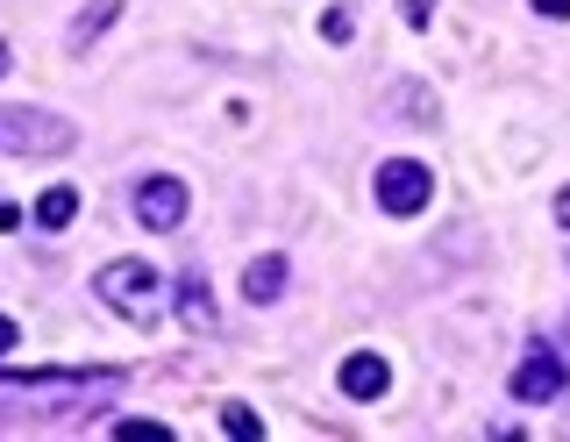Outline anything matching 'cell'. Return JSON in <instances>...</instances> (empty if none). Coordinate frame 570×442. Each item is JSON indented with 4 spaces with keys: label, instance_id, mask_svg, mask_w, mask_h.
I'll list each match as a JSON object with an SVG mask.
<instances>
[{
    "label": "cell",
    "instance_id": "4fadbf2b",
    "mask_svg": "<svg viewBox=\"0 0 570 442\" xmlns=\"http://www.w3.org/2000/svg\"><path fill=\"white\" fill-rule=\"evenodd\" d=\"M222 429H228V435H243V442H257V435H264V421H257V406L228 400V406H222Z\"/></svg>",
    "mask_w": 570,
    "mask_h": 442
},
{
    "label": "cell",
    "instance_id": "e0dca14e",
    "mask_svg": "<svg viewBox=\"0 0 570 442\" xmlns=\"http://www.w3.org/2000/svg\"><path fill=\"white\" fill-rule=\"evenodd\" d=\"M557 228H563V236H570V186L557 193Z\"/></svg>",
    "mask_w": 570,
    "mask_h": 442
},
{
    "label": "cell",
    "instance_id": "9c48e42d",
    "mask_svg": "<svg viewBox=\"0 0 570 442\" xmlns=\"http://www.w3.org/2000/svg\"><path fill=\"white\" fill-rule=\"evenodd\" d=\"M178 322H186L193 335H214V328H222L214 293H207V272H186V278H178Z\"/></svg>",
    "mask_w": 570,
    "mask_h": 442
},
{
    "label": "cell",
    "instance_id": "7a4b0ae2",
    "mask_svg": "<svg viewBox=\"0 0 570 442\" xmlns=\"http://www.w3.org/2000/svg\"><path fill=\"white\" fill-rule=\"evenodd\" d=\"M79 150V121L50 108H0V157H65Z\"/></svg>",
    "mask_w": 570,
    "mask_h": 442
},
{
    "label": "cell",
    "instance_id": "ba28073f",
    "mask_svg": "<svg viewBox=\"0 0 570 442\" xmlns=\"http://www.w3.org/2000/svg\"><path fill=\"white\" fill-rule=\"evenodd\" d=\"M285 278H293V264H285L278 251L249 257V272H243V299H249V307H272V299L285 293Z\"/></svg>",
    "mask_w": 570,
    "mask_h": 442
},
{
    "label": "cell",
    "instance_id": "30bf717a",
    "mask_svg": "<svg viewBox=\"0 0 570 442\" xmlns=\"http://www.w3.org/2000/svg\"><path fill=\"white\" fill-rule=\"evenodd\" d=\"M36 228H50V236H65L71 222H79V186H43L36 193V215H29Z\"/></svg>",
    "mask_w": 570,
    "mask_h": 442
},
{
    "label": "cell",
    "instance_id": "277c9868",
    "mask_svg": "<svg viewBox=\"0 0 570 442\" xmlns=\"http://www.w3.org/2000/svg\"><path fill=\"white\" fill-rule=\"evenodd\" d=\"M186 215H193L186 179H171V171H150V179L136 186V222L150 228V236H171V228H186Z\"/></svg>",
    "mask_w": 570,
    "mask_h": 442
},
{
    "label": "cell",
    "instance_id": "2e32d148",
    "mask_svg": "<svg viewBox=\"0 0 570 442\" xmlns=\"http://www.w3.org/2000/svg\"><path fill=\"white\" fill-rule=\"evenodd\" d=\"M14 343H22V328H14V314H0V357H8Z\"/></svg>",
    "mask_w": 570,
    "mask_h": 442
},
{
    "label": "cell",
    "instance_id": "5b68a950",
    "mask_svg": "<svg viewBox=\"0 0 570 442\" xmlns=\"http://www.w3.org/2000/svg\"><path fill=\"white\" fill-rule=\"evenodd\" d=\"M563 385H570V364L549 343H528V357L513 364V400H521V406H549Z\"/></svg>",
    "mask_w": 570,
    "mask_h": 442
},
{
    "label": "cell",
    "instance_id": "6da1fadb",
    "mask_svg": "<svg viewBox=\"0 0 570 442\" xmlns=\"http://www.w3.org/2000/svg\"><path fill=\"white\" fill-rule=\"evenodd\" d=\"M94 293H100V307H115L121 322H136V328H150L157 314H165V272H157L150 257H115V264H100L94 272Z\"/></svg>",
    "mask_w": 570,
    "mask_h": 442
},
{
    "label": "cell",
    "instance_id": "8fae6325",
    "mask_svg": "<svg viewBox=\"0 0 570 442\" xmlns=\"http://www.w3.org/2000/svg\"><path fill=\"white\" fill-rule=\"evenodd\" d=\"M414 115V121H435V94H428V86L421 79H400V86H392V115Z\"/></svg>",
    "mask_w": 570,
    "mask_h": 442
},
{
    "label": "cell",
    "instance_id": "5bb4252c",
    "mask_svg": "<svg viewBox=\"0 0 570 442\" xmlns=\"http://www.w3.org/2000/svg\"><path fill=\"white\" fill-rule=\"evenodd\" d=\"M400 22L406 29H428V22H435V0H400Z\"/></svg>",
    "mask_w": 570,
    "mask_h": 442
},
{
    "label": "cell",
    "instance_id": "7c38bea8",
    "mask_svg": "<svg viewBox=\"0 0 570 442\" xmlns=\"http://www.w3.org/2000/svg\"><path fill=\"white\" fill-rule=\"evenodd\" d=\"M350 37H356V8H350V0L321 8V43H350Z\"/></svg>",
    "mask_w": 570,
    "mask_h": 442
},
{
    "label": "cell",
    "instance_id": "ac0fdd59",
    "mask_svg": "<svg viewBox=\"0 0 570 442\" xmlns=\"http://www.w3.org/2000/svg\"><path fill=\"white\" fill-rule=\"evenodd\" d=\"M14 72V50H8V37H0V79H8Z\"/></svg>",
    "mask_w": 570,
    "mask_h": 442
},
{
    "label": "cell",
    "instance_id": "3957f363",
    "mask_svg": "<svg viewBox=\"0 0 570 442\" xmlns=\"http://www.w3.org/2000/svg\"><path fill=\"white\" fill-rule=\"evenodd\" d=\"M371 193H379V215L392 222H414L428 200H435V171L421 165V157H385L379 179H371Z\"/></svg>",
    "mask_w": 570,
    "mask_h": 442
},
{
    "label": "cell",
    "instance_id": "52a82bcc",
    "mask_svg": "<svg viewBox=\"0 0 570 442\" xmlns=\"http://www.w3.org/2000/svg\"><path fill=\"white\" fill-rule=\"evenodd\" d=\"M121 8H129V0H86V8L71 14V29H65V50H71V58H86V50H94L107 29L121 22Z\"/></svg>",
    "mask_w": 570,
    "mask_h": 442
},
{
    "label": "cell",
    "instance_id": "8992f818",
    "mask_svg": "<svg viewBox=\"0 0 570 442\" xmlns=\"http://www.w3.org/2000/svg\"><path fill=\"white\" fill-rule=\"evenodd\" d=\"M335 385H343V393L350 400H385L392 393V364L379 357V350H350V357H343V371H335Z\"/></svg>",
    "mask_w": 570,
    "mask_h": 442
},
{
    "label": "cell",
    "instance_id": "9a60e30c",
    "mask_svg": "<svg viewBox=\"0 0 570 442\" xmlns=\"http://www.w3.org/2000/svg\"><path fill=\"white\" fill-rule=\"evenodd\" d=\"M534 14H542V22H570V0H528Z\"/></svg>",
    "mask_w": 570,
    "mask_h": 442
}]
</instances>
